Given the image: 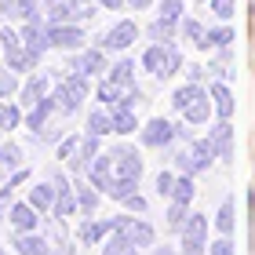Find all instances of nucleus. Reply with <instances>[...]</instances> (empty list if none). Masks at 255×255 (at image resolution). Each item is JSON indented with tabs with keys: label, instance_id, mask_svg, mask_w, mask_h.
I'll return each instance as SVG.
<instances>
[{
	"label": "nucleus",
	"instance_id": "obj_1",
	"mask_svg": "<svg viewBox=\"0 0 255 255\" xmlns=\"http://www.w3.org/2000/svg\"><path fill=\"white\" fill-rule=\"evenodd\" d=\"M142 66H146L157 80H168V77L182 66V55H179V48H171V44H149L146 55H142Z\"/></svg>",
	"mask_w": 255,
	"mask_h": 255
},
{
	"label": "nucleus",
	"instance_id": "obj_2",
	"mask_svg": "<svg viewBox=\"0 0 255 255\" xmlns=\"http://www.w3.org/2000/svg\"><path fill=\"white\" fill-rule=\"evenodd\" d=\"M84 99H88V77L73 73V77H62L59 80V88H55V110H62L69 117V113H77V106Z\"/></svg>",
	"mask_w": 255,
	"mask_h": 255
},
{
	"label": "nucleus",
	"instance_id": "obj_3",
	"mask_svg": "<svg viewBox=\"0 0 255 255\" xmlns=\"http://www.w3.org/2000/svg\"><path fill=\"white\" fill-rule=\"evenodd\" d=\"M212 157H215L212 142H208V138H197V142H190V149H182L175 160H179V171H182V175H197V171H208V168H212Z\"/></svg>",
	"mask_w": 255,
	"mask_h": 255
},
{
	"label": "nucleus",
	"instance_id": "obj_4",
	"mask_svg": "<svg viewBox=\"0 0 255 255\" xmlns=\"http://www.w3.org/2000/svg\"><path fill=\"white\" fill-rule=\"evenodd\" d=\"M179 234H182V255H201L208 248V215H190Z\"/></svg>",
	"mask_w": 255,
	"mask_h": 255
},
{
	"label": "nucleus",
	"instance_id": "obj_5",
	"mask_svg": "<svg viewBox=\"0 0 255 255\" xmlns=\"http://www.w3.org/2000/svg\"><path fill=\"white\" fill-rule=\"evenodd\" d=\"M113 230H117L121 237H128L135 248H149V245H153V226H149L146 219L121 215V219H113Z\"/></svg>",
	"mask_w": 255,
	"mask_h": 255
},
{
	"label": "nucleus",
	"instance_id": "obj_6",
	"mask_svg": "<svg viewBox=\"0 0 255 255\" xmlns=\"http://www.w3.org/2000/svg\"><path fill=\"white\" fill-rule=\"evenodd\" d=\"M138 138H142V146L157 149V146H168L171 138H175V124L164 121V117H149L142 124V131H138Z\"/></svg>",
	"mask_w": 255,
	"mask_h": 255
},
{
	"label": "nucleus",
	"instance_id": "obj_7",
	"mask_svg": "<svg viewBox=\"0 0 255 255\" xmlns=\"http://www.w3.org/2000/svg\"><path fill=\"white\" fill-rule=\"evenodd\" d=\"M138 171H142L138 149H131V146H117V149H113V179H131V182H138Z\"/></svg>",
	"mask_w": 255,
	"mask_h": 255
},
{
	"label": "nucleus",
	"instance_id": "obj_8",
	"mask_svg": "<svg viewBox=\"0 0 255 255\" xmlns=\"http://www.w3.org/2000/svg\"><path fill=\"white\" fill-rule=\"evenodd\" d=\"M135 37H138V26L135 22H117L106 37H102V48L106 51H128L135 44Z\"/></svg>",
	"mask_w": 255,
	"mask_h": 255
},
{
	"label": "nucleus",
	"instance_id": "obj_9",
	"mask_svg": "<svg viewBox=\"0 0 255 255\" xmlns=\"http://www.w3.org/2000/svg\"><path fill=\"white\" fill-rule=\"evenodd\" d=\"M208 142H212L215 157L234 160V128H230V121H219L212 131H208Z\"/></svg>",
	"mask_w": 255,
	"mask_h": 255
},
{
	"label": "nucleus",
	"instance_id": "obj_10",
	"mask_svg": "<svg viewBox=\"0 0 255 255\" xmlns=\"http://www.w3.org/2000/svg\"><path fill=\"white\" fill-rule=\"evenodd\" d=\"M48 37H51V48L77 51L80 44H84V29H77V26H66V22H59V26H51V29H48Z\"/></svg>",
	"mask_w": 255,
	"mask_h": 255
},
{
	"label": "nucleus",
	"instance_id": "obj_11",
	"mask_svg": "<svg viewBox=\"0 0 255 255\" xmlns=\"http://www.w3.org/2000/svg\"><path fill=\"white\" fill-rule=\"evenodd\" d=\"M22 44H26V51L33 55V59H40V55L51 48V37H48V29H40V22H26V29H22Z\"/></svg>",
	"mask_w": 255,
	"mask_h": 255
},
{
	"label": "nucleus",
	"instance_id": "obj_12",
	"mask_svg": "<svg viewBox=\"0 0 255 255\" xmlns=\"http://www.w3.org/2000/svg\"><path fill=\"white\" fill-rule=\"evenodd\" d=\"M77 212V197H73V186L62 179V175H55V215L66 219V215H73Z\"/></svg>",
	"mask_w": 255,
	"mask_h": 255
},
{
	"label": "nucleus",
	"instance_id": "obj_13",
	"mask_svg": "<svg viewBox=\"0 0 255 255\" xmlns=\"http://www.w3.org/2000/svg\"><path fill=\"white\" fill-rule=\"evenodd\" d=\"M48 84H51L48 73H33L26 84H22V102H26V106H37L40 99H48Z\"/></svg>",
	"mask_w": 255,
	"mask_h": 255
},
{
	"label": "nucleus",
	"instance_id": "obj_14",
	"mask_svg": "<svg viewBox=\"0 0 255 255\" xmlns=\"http://www.w3.org/2000/svg\"><path fill=\"white\" fill-rule=\"evenodd\" d=\"M88 179H91V186H95V190H106V182L113 179V153L110 157H95V160H91V164H88Z\"/></svg>",
	"mask_w": 255,
	"mask_h": 255
},
{
	"label": "nucleus",
	"instance_id": "obj_15",
	"mask_svg": "<svg viewBox=\"0 0 255 255\" xmlns=\"http://www.w3.org/2000/svg\"><path fill=\"white\" fill-rule=\"evenodd\" d=\"M95 157H99V135H84L80 146H77V153H73V160H69V168L80 171V168H88Z\"/></svg>",
	"mask_w": 255,
	"mask_h": 255
},
{
	"label": "nucleus",
	"instance_id": "obj_16",
	"mask_svg": "<svg viewBox=\"0 0 255 255\" xmlns=\"http://www.w3.org/2000/svg\"><path fill=\"white\" fill-rule=\"evenodd\" d=\"M102 69H106V55L102 51H84L73 59V73H80V77H95Z\"/></svg>",
	"mask_w": 255,
	"mask_h": 255
},
{
	"label": "nucleus",
	"instance_id": "obj_17",
	"mask_svg": "<svg viewBox=\"0 0 255 255\" xmlns=\"http://www.w3.org/2000/svg\"><path fill=\"white\" fill-rule=\"evenodd\" d=\"M51 113H55V99H40L37 106H29V113H26V128L29 131H44Z\"/></svg>",
	"mask_w": 255,
	"mask_h": 255
},
{
	"label": "nucleus",
	"instance_id": "obj_18",
	"mask_svg": "<svg viewBox=\"0 0 255 255\" xmlns=\"http://www.w3.org/2000/svg\"><path fill=\"white\" fill-rule=\"evenodd\" d=\"M11 226L18 230V234H26V230H37V208H33L29 201L26 204H11Z\"/></svg>",
	"mask_w": 255,
	"mask_h": 255
},
{
	"label": "nucleus",
	"instance_id": "obj_19",
	"mask_svg": "<svg viewBox=\"0 0 255 255\" xmlns=\"http://www.w3.org/2000/svg\"><path fill=\"white\" fill-rule=\"evenodd\" d=\"M212 106H215V113H219L223 121H230V117H234V110H237L234 91H230L226 84H212Z\"/></svg>",
	"mask_w": 255,
	"mask_h": 255
},
{
	"label": "nucleus",
	"instance_id": "obj_20",
	"mask_svg": "<svg viewBox=\"0 0 255 255\" xmlns=\"http://www.w3.org/2000/svg\"><path fill=\"white\" fill-rule=\"evenodd\" d=\"M15 248H18V255H48V241L40 234H33V230H26V234L15 237Z\"/></svg>",
	"mask_w": 255,
	"mask_h": 255
},
{
	"label": "nucleus",
	"instance_id": "obj_21",
	"mask_svg": "<svg viewBox=\"0 0 255 255\" xmlns=\"http://www.w3.org/2000/svg\"><path fill=\"white\" fill-rule=\"evenodd\" d=\"M215 226H219V234H223V237H230V234H234V226H237V204H234V197H226V201L219 204Z\"/></svg>",
	"mask_w": 255,
	"mask_h": 255
},
{
	"label": "nucleus",
	"instance_id": "obj_22",
	"mask_svg": "<svg viewBox=\"0 0 255 255\" xmlns=\"http://www.w3.org/2000/svg\"><path fill=\"white\" fill-rule=\"evenodd\" d=\"M113 230V219L110 223H95V219H88V223H80V230H77V237L84 241V245H99L102 237H106Z\"/></svg>",
	"mask_w": 255,
	"mask_h": 255
},
{
	"label": "nucleus",
	"instance_id": "obj_23",
	"mask_svg": "<svg viewBox=\"0 0 255 255\" xmlns=\"http://www.w3.org/2000/svg\"><path fill=\"white\" fill-rule=\"evenodd\" d=\"M29 204L37 208V212L55 208V182H40V186H33V190H29Z\"/></svg>",
	"mask_w": 255,
	"mask_h": 255
},
{
	"label": "nucleus",
	"instance_id": "obj_24",
	"mask_svg": "<svg viewBox=\"0 0 255 255\" xmlns=\"http://www.w3.org/2000/svg\"><path fill=\"white\" fill-rule=\"evenodd\" d=\"M102 255H138V248L128 237H121L117 230H110V241L102 245Z\"/></svg>",
	"mask_w": 255,
	"mask_h": 255
},
{
	"label": "nucleus",
	"instance_id": "obj_25",
	"mask_svg": "<svg viewBox=\"0 0 255 255\" xmlns=\"http://www.w3.org/2000/svg\"><path fill=\"white\" fill-rule=\"evenodd\" d=\"M226 44H234V29H230V26H223V29H208L197 48L208 51V48H226Z\"/></svg>",
	"mask_w": 255,
	"mask_h": 255
},
{
	"label": "nucleus",
	"instance_id": "obj_26",
	"mask_svg": "<svg viewBox=\"0 0 255 255\" xmlns=\"http://www.w3.org/2000/svg\"><path fill=\"white\" fill-rule=\"evenodd\" d=\"M201 95H208V91H204L201 84H182V88L175 91V95H171V106H175V110H186L190 102H197Z\"/></svg>",
	"mask_w": 255,
	"mask_h": 255
},
{
	"label": "nucleus",
	"instance_id": "obj_27",
	"mask_svg": "<svg viewBox=\"0 0 255 255\" xmlns=\"http://www.w3.org/2000/svg\"><path fill=\"white\" fill-rule=\"evenodd\" d=\"M135 128H138V121H135L131 106H117V110H113V131H121V135H131Z\"/></svg>",
	"mask_w": 255,
	"mask_h": 255
},
{
	"label": "nucleus",
	"instance_id": "obj_28",
	"mask_svg": "<svg viewBox=\"0 0 255 255\" xmlns=\"http://www.w3.org/2000/svg\"><path fill=\"white\" fill-rule=\"evenodd\" d=\"M212 110H215V106L208 102V95H201L197 102H190V106L182 110V117H186L190 124H204V121H208V113H212Z\"/></svg>",
	"mask_w": 255,
	"mask_h": 255
},
{
	"label": "nucleus",
	"instance_id": "obj_29",
	"mask_svg": "<svg viewBox=\"0 0 255 255\" xmlns=\"http://www.w3.org/2000/svg\"><path fill=\"white\" fill-rule=\"evenodd\" d=\"M0 168L4 171H18L22 168V149L15 142H0Z\"/></svg>",
	"mask_w": 255,
	"mask_h": 255
},
{
	"label": "nucleus",
	"instance_id": "obj_30",
	"mask_svg": "<svg viewBox=\"0 0 255 255\" xmlns=\"http://www.w3.org/2000/svg\"><path fill=\"white\" fill-rule=\"evenodd\" d=\"M113 131V113H102V110H95V113H91V117H88V135H110Z\"/></svg>",
	"mask_w": 255,
	"mask_h": 255
},
{
	"label": "nucleus",
	"instance_id": "obj_31",
	"mask_svg": "<svg viewBox=\"0 0 255 255\" xmlns=\"http://www.w3.org/2000/svg\"><path fill=\"white\" fill-rule=\"evenodd\" d=\"M131 73H135V66L128 62V59H121L117 66L110 69V80H117V84H124V88H135V77Z\"/></svg>",
	"mask_w": 255,
	"mask_h": 255
},
{
	"label": "nucleus",
	"instance_id": "obj_32",
	"mask_svg": "<svg viewBox=\"0 0 255 255\" xmlns=\"http://www.w3.org/2000/svg\"><path fill=\"white\" fill-rule=\"evenodd\" d=\"M171 201H179V204H190V201H193V179H190V175L175 179V190H171Z\"/></svg>",
	"mask_w": 255,
	"mask_h": 255
},
{
	"label": "nucleus",
	"instance_id": "obj_33",
	"mask_svg": "<svg viewBox=\"0 0 255 255\" xmlns=\"http://www.w3.org/2000/svg\"><path fill=\"white\" fill-rule=\"evenodd\" d=\"M15 18H22V22H40V15H37V0H15V11H11Z\"/></svg>",
	"mask_w": 255,
	"mask_h": 255
},
{
	"label": "nucleus",
	"instance_id": "obj_34",
	"mask_svg": "<svg viewBox=\"0 0 255 255\" xmlns=\"http://www.w3.org/2000/svg\"><path fill=\"white\" fill-rule=\"evenodd\" d=\"M171 33H175V22H168V18H157V22H149V37L153 40H171Z\"/></svg>",
	"mask_w": 255,
	"mask_h": 255
},
{
	"label": "nucleus",
	"instance_id": "obj_35",
	"mask_svg": "<svg viewBox=\"0 0 255 255\" xmlns=\"http://www.w3.org/2000/svg\"><path fill=\"white\" fill-rule=\"evenodd\" d=\"M0 48H4V55H11V51H18V48H26V44H22V37H18V33L15 29H0Z\"/></svg>",
	"mask_w": 255,
	"mask_h": 255
},
{
	"label": "nucleus",
	"instance_id": "obj_36",
	"mask_svg": "<svg viewBox=\"0 0 255 255\" xmlns=\"http://www.w3.org/2000/svg\"><path fill=\"white\" fill-rule=\"evenodd\" d=\"M69 18H73V7H69V0H51V26L69 22Z\"/></svg>",
	"mask_w": 255,
	"mask_h": 255
},
{
	"label": "nucleus",
	"instance_id": "obj_37",
	"mask_svg": "<svg viewBox=\"0 0 255 255\" xmlns=\"http://www.w3.org/2000/svg\"><path fill=\"white\" fill-rule=\"evenodd\" d=\"M186 208H190V204H179V201L168 208V226H171V230H182V223L190 219V212H186Z\"/></svg>",
	"mask_w": 255,
	"mask_h": 255
},
{
	"label": "nucleus",
	"instance_id": "obj_38",
	"mask_svg": "<svg viewBox=\"0 0 255 255\" xmlns=\"http://www.w3.org/2000/svg\"><path fill=\"white\" fill-rule=\"evenodd\" d=\"M15 124H18V110L11 102H0V131H11Z\"/></svg>",
	"mask_w": 255,
	"mask_h": 255
},
{
	"label": "nucleus",
	"instance_id": "obj_39",
	"mask_svg": "<svg viewBox=\"0 0 255 255\" xmlns=\"http://www.w3.org/2000/svg\"><path fill=\"white\" fill-rule=\"evenodd\" d=\"M160 18H168V22H175V26H179V18H182V0H160Z\"/></svg>",
	"mask_w": 255,
	"mask_h": 255
},
{
	"label": "nucleus",
	"instance_id": "obj_40",
	"mask_svg": "<svg viewBox=\"0 0 255 255\" xmlns=\"http://www.w3.org/2000/svg\"><path fill=\"white\" fill-rule=\"evenodd\" d=\"M77 208H80V212H95V208H99V193L95 190H91V186H84V190H80V201H77Z\"/></svg>",
	"mask_w": 255,
	"mask_h": 255
},
{
	"label": "nucleus",
	"instance_id": "obj_41",
	"mask_svg": "<svg viewBox=\"0 0 255 255\" xmlns=\"http://www.w3.org/2000/svg\"><path fill=\"white\" fill-rule=\"evenodd\" d=\"M18 88V80H15V69H0V102H4L11 91Z\"/></svg>",
	"mask_w": 255,
	"mask_h": 255
},
{
	"label": "nucleus",
	"instance_id": "obj_42",
	"mask_svg": "<svg viewBox=\"0 0 255 255\" xmlns=\"http://www.w3.org/2000/svg\"><path fill=\"white\" fill-rule=\"evenodd\" d=\"M208 255H237V252H234V241H230V237H219L215 245H208Z\"/></svg>",
	"mask_w": 255,
	"mask_h": 255
},
{
	"label": "nucleus",
	"instance_id": "obj_43",
	"mask_svg": "<svg viewBox=\"0 0 255 255\" xmlns=\"http://www.w3.org/2000/svg\"><path fill=\"white\" fill-rule=\"evenodd\" d=\"M171 190H175V175H171V171H160V175H157V193L171 197Z\"/></svg>",
	"mask_w": 255,
	"mask_h": 255
},
{
	"label": "nucleus",
	"instance_id": "obj_44",
	"mask_svg": "<svg viewBox=\"0 0 255 255\" xmlns=\"http://www.w3.org/2000/svg\"><path fill=\"white\" fill-rule=\"evenodd\" d=\"M212 11L219 18H230V15H234V0H212Z\"/></svg>",
	"mask_w": 255,
	"mask_h": 255
},
{
	"label": "nucleus",
	"instance_id": "obj_45",
	"mask_svg": "<svg viewBox=\"0 0 255 255\" xmlns=\"http://www.w3.org/2000/svg\"><path fill=\"white\" fill-rule=\"evenodd\" d=\"M182 29H186V37H190V40H197V44H201V37H204L201 22H193V18H186V22H182Z\"/></svg>",
	"mask_w": 255,
	"mask_h": 255
},
{
	"label": "nucleus",
	"instance_id": "obj_46",
	"mask_svg": "<svg viewBox=\"0 0 255 255\" xmlns=\"http://www.w3.org/2000/svg\"><path fill=\"white\" fill-rule=\"evenodd\" d=\"M77 146H80V138L73 135V138H66V142L59 146V160H66V157H73L77 153Z\"/></svg>",
	"mask_w": 255,
	"mask_h": 255
},
{
	"label": "nucleus",
	"instance_id": "obj_47",
	"mask_svg": "<svg viewBox=\"0 0 255 255\" xmlns=\"http://www.w3.org/2000/svg\"><path fill=\"white\" fill-rule=\"evenodd\" d=\"M124 204L131 208V212H146V201H142V197H138V193H131V197H124Z\"/></svg>",
	"mask_w": 255,
	"mask_h": 255
},
{
	"label": "nucleus",
	"instance_id": "obj_48",
	"mask_svg": "<svg viewBox=\"0 0 255 255\" xmlns=\"http://www.w3.org/2000/svg\"><path fill=\"white\" fill-rule=\"evenodd\" d=\"M48 255H73V248L66 245V237H62V245H59V252H48Z\"/></svg>",
	"mask_w": 255,
	"mask_h": 255
},
{
	"label": "nucleus",
	"instance_id": "obj_49",
	"mask_svg": "<svg viewBox=\"0 0 255 255\" xmlns=\"http://www.w3.org/2000/svg\"><path fill=\"white\" fill-rule=\"evenodd\" d=\"M0 11H4V15H11V11H15V0H0Z\"/></svg>",
	"mask_w": 255,
	"mask_h": 255
},
{
	"label": "nucleus",
	"instance_id": "obj_50",
	"mask_svg": "<svg viewBox=\"0 0 255 255\" xmlns=\"http://www.w3.org/2000/svg\"><path fill=\"white\" fill-rule=\"evenodd\" d=\"M95 4H102V7H110V11H113V7H121L124 0H95Z\"/></svg>",
	"mask_w": 255,
	"mask_h": 255
},
{
	"label": "nucleus",
	"instance_id": "obj_51",
	"mask_svg": "<svg viewBox=\"0 0 255 255\" xmlns=\"http://www.w3.org/2000/svg\"><path fill=\"white\" fill-rule=\"evenodd\" d=\"M128 4H131V7H138V11H142V7H149V4H153V0H128Z\"/></svg>",
	"mask_w": 255,
	"mask_h": 255
},
{
	"label": "nucleus",
	"instance_id": "obj_52",
	"mask_svg": "<svg viewBox=\"0 0 255 255\" xmlns=\"http://www.w3.org/2000/svg\"><path fill=\"white\" fill-rule=\"evenodd\" d=\"M153 255H175V252H171V248H157Z\"/></svg>",
	"mask_w": 255,
	"mask_h": 255
},
{
	"label": "nucleus",
	"instance_id": "obj_53",
	"mask_svg": "<svg viewBox=\"0 0 255 255\" xmlns=\"http://www.w3.org/2000/svg\"><path fill=\"white\" fill-rule=\"evenodd\" d=\"M0 179H4V168H0Z\"/></svg>",
	"mask_w": 255,
	"mask_h": 255
},
{
	"label": "nucleus",
	"instance_id": "obj_54",
	"mask_svg": "<svg viewBox=\"0 0 255 255\" xmlns=\"http://www.w3.org/2000/svg\"><path fill=\"white\" fill-rule=\"evenodd\" d=\"M0 255H4V248H0Z\"/></svg>",
	"mask_w": 255,
	"mask_h": 255
}]
</instances>
